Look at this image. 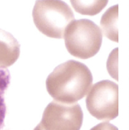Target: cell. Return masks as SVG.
Listing matches in <instances>:
<instances>
[{"mask_svg": "<svg viewBox=\"0 0 129 130\" xmlns=\"http://www.w3.org/2000/svg\"><path fill=\"white\" fill-rule=\"evenodd\" d=\"M83 121L80 106L75 103H63L56 100L45 108L41 122L36 130H80Z\"/></svg>", "mask_w": 129, "mask_h": 130, "instance_id": "obj_5", "label": "cell"}, {"mask_svg": "<svg viewBox=\"0 0 129 130\" xmlns=\"http://www.w3.org/2000/svg\"><path fill=\"white\" fill-rule=\"evenodd\" d=\"M75 11L84 15H98L108 4V0H70Z\"/></svg>", "mask_w": 129, "mask_h": 130, "instance_id": "obj_8", "label": "cell"}, {"mask_svg": "<svg viewBox=\"0 0 129 130\" xmlns=\"http://www.w3.org/2000/svg\"><path fill=\"white\" fill-rule=\"evenodd\" d=\"M10 84V73L8 69L0 70V130L4 126V119L6 114L5 103V93Z\"/></svg>", "mask_w": 129, "mask_h": 130, "instance_id": "obj_9", "label": "cell"}, {"mask_svg": "<svg viewBox=\"0 0 129 130\" xmlns=\"http://www.w3.org/2000/svg\"><path fill=\"white\" fill-rule=\"evenodd\" d=\"M118 5L110 7L102 16L100 25L104 35L109 40L118 42Z\"/></svg>", "mask_w": 129, "mask_h": 130, "instance_id": "obj_7", "label": "cell"}, {"mask_svg": "<svg viewBox=\"0 0 129 130\" xmlns=\"http://www.w3.org/2000/svg\"><path fill=\"white\" fill-rule=\"evenodd\" d=\"M93 84V75L86 64L70 60L58 66L46 80V88L56 101L75 103L83 99Z\"/></svg>", "mask_w": 129, "mask_h": 130, "instance_id": "obj_1", "label": "cell"}, {"mask_svg": "<svg viewBox=\"0 0 129 130\" xmlns=\"http://www.w3.org/2000/svg\"><path fill=\"white\" fill-rule=\"evenodd\" d=\"M67 51L80 59H89L100 50L102 43V29L86 19L72 21L63 35Z\"/></svg>", "mask_w": 129, "mask_h": 130, "instance_id": "obj_3", "label": "cell"}, {"mask_svg": "<svg viewBox=\"0 0 129 130\" xmlns=\"http://www.w3.org/2000/svg\"><path fill=\"white\" fill-rule=\"evenodd\" d=\"M34 130H36V129H34Z\"/></svg>", "mask_w": 129, "mask_h": 130, "instance_id": "obj_11", "label": "cell"}, {"mask_svg": "<svg viewBox=\"0 0 129 130\" xmlns=\"http://www.w3.org/2000/svg\"><path fill=\"white\" fill-rule=\"evenodd\" d=\"M20 55V44L9 32L0 28V68L14 64Z\"/></svg>", "mask_w": 129, "mask_h": 130, "instance_id": "obj_6", "label": "cell"}, {"mask_svg": "<svg viewBox=\"0 0 129 130\" xmlns=\"http://www.w3.org/2000/svg\"><path fill=\"white\" fill-rule=\"evenodd\" d=\"M90 130H118V129L113 124H111L107 122H104L93 127Z\"/></svg>", "mask_w": 129, "mask_h": 130, "instance_id": "obj_10", "label": "cell"}, {"mask_svg": "<svg viewBox=\"0 0 129 130\" xmlns=\"http://www.w3.org/2000/svg\"><path fill=\"white\" fill-rule=\"evenodd\" d=\"M89 113L99 120L110 121L118 116V86L104 80L95 84L86 99Z\"/></svg>", "mask_w": 129, "mask_h": 130, "instance_id": "obj_4", "label": "cell"}, {"mask_svg": "<svg viewBox=\"0 0 129 130\" xmlns=\"http://www.w3.org/2000/svg\"><path fill=\"white\" fill-rule=\"evenodd\" d=\"M32 17L41 33L57 39L63 38L65 29L74 20L71 8L62 0H37Z\"/></svg>", "mask_w": 129, "mask_h": 130, "instance_id": "obj_2", "label": "cell"}]
</instances>
